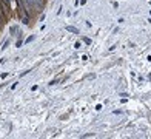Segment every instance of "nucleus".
Here are the masks:
<instances>
[{"instance_id":"obj_1","label":"nucleus","mask_w":151,"mask_h":139,"mask_svg":"<svg viewBox=\"0 0 151 139\" xmlns=\"http://www.w3.org/2000/svg\"><path fill=\"white\" fill-rule=\"evenodd\" d=\"M66 31L72 33V34H79V29H77V28H74V26H66Z\"/></svg>"},{"instance_id":"obj_2","label":"nucleus","mask_w":151,"mask_h":139,"mask_svg":"<svg viewBox=\"0 0 151 139\" xmlns=\"http://www.w3.org/2000/svg\"><path fill=\"white\" fill-rule=\"evenodd\" d=\"M32 40H34V36H29V37L26 39V40H25V43H31Z\"/></svg>"},{"instance_id":"obj_3","label":"nucleus","mask_w":151,"mask_h":139,"mask_svg":"<svg viewBox=\"0 0 151 139\" xmlns=\"http://www.w3.org/2000/svg\"><path fill=\"white\" fill-rule=\"evenodd\" d=\"M17 29H18L17 26H11V29H9V31H11V34H14V33H17Z\"/></svg>"},{"instance_id":"obj_4","label":"nucleus","mask_w":151,"mask_h":139,"mask_svg":"<svg viewBox=\"0 0 151 139\" xmlns=\"http://www.w3.org/2000/svg\"><path fill=\"white\" fill-rule=\"evenodd\" d=\"M83 42H85L86 45H89V43H91V39H88V37H83Z\"/></svg>"},{"instance_id":"obj_5","label":"nucleus","mask_w":151,"mask_h":139,"mask_svg":"<svg viewBox=\"0 0 151 139\" xmlns=\"http://www.w3.org/2000/svg\"><path fill=\"white\" fill-rule=\"evenodd\" d=\"M9 76V73H2V74H0V77H2V79H6Z\"/></svg>"},{"instance_id":"obj_6","label":"nucleus","mask_w":151,"mask_h":139,"mask_svg":"<svg viewBox=\"0 0 151 139\" xmlns=\"http://www.w3.org/2000/svg\"><path fill=\"white\" fill-rule=\"evenodd\" d=\"M57 82H59V79H54V81H51V82H49V85H55Z\"/></svg>"},{"instance_id":"obj_7","label":"nucleus","mask_w":151,"mask_h":139,"mask_svg":"<svg viewBox=\"0 0 151 139\" xmlns=\"http://www.w3.org/2000/svg\"><path fill=\"white\" fill-rule=\"evenodd\" d=\"M8 45H9V42H5V45H3V47H2V51H5V50H6V48H8Z\"/></svg>"},{"instance_id":"obj_8","label":"nucleus","mask_w":151,"mask_h":139,"mask_svg":"<svg viewBox=\"0 0 151 139\" xmlns=\"http://www.w3.org/2000/svg\"><path fill=\"white\" fill-rule=\"evenodd\" d=\"M74 48L79 50V48H80V42H76V43H74Z\"/></svg>"},{"instance_id":"obj_9","label":"nucleus","mask_w":151,"mask_h":139,"mask_svg":"<svg viewBox=\"0 0 151 139\" xmlns=\"http://www.w3.org/2000/svg\"><path fill=\"white\" fill-rule=\"evenodd\" d=\"M31 90H32V91H37V90H39V85H32Z\"/></svg>"},{"instance_id":"obj_10","label":"nucleus","mask_w":151,"mask_h":139,"mask_svg":"<svg viewBox=\"0 0 151 139\" xmlns=\"http://www.w3.org/2000/svg\"><path fill=\"white\" fill-rule=\"evenodd\" d=\"M15 45H17V48H20V45H22V39H18V40H17V43H15Z\"/></svg>"},{"instance_id":"obj_11","label":"nucleus","mask_w":151,"mask_h":139,"mask_svg":"<svg viewBox=\"0 0 151 139\" xmlns=\"http://www.w3.org/2000/svg\"><path fill=\"white\" fill-rule=\"evenodd\" d=\"M96 110L100 111V110H102V104H97V105H96Z\"/></svg>"},{"instance_id":"obj_12","label":"nucleus","mask_w":151,"mask_h":139,"mask_svg":"<svg viewBox=\"0 0 151 139\" xmlns=\"http://www.w3.org/2000/svg\"><path fill=\"white\" fill-rule=\"evenodd\" d=\"M8 2H9V3H11V2H12V0H8Z\"/></svg>"}]
</instances>
